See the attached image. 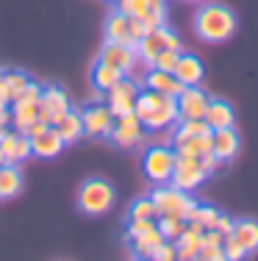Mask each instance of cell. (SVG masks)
I'll return each instance as SVG.
<instances>
[{
  "label": "cell",
  "mask_w": 258,
  "mask_h": 261,
  "mask_svg": "<svg viewBox=\"0 0 258 261\" xmlns=\"http://www.w3.org/2000/svg\"><path fill=\"white\" fill-rule=\"evenodd\" d=\"M72 109V100L61 86L50 84V86H42V97H39V120L47 122V125H56L59 117L67 114Z\"/></svg>",
  "instance_id": "11"
},
{
  "label": "cell",
  "mask_w": 258,
  "mask_h": 261,
  "mask_svg": "<svg viewBox=\"0 0 258 261\" xmlns=\"http://www.w3.org/2000/svg\"><path fill=\"white\" fill-rule=\"evenodd\" d=\"M156 225L167 242L181 239V233L186 231V220H181V217H156Z\"/></svg>",
  "instance_id": "30"
},
{
  "label": "cell",
  "mask_w": 258,
  "mask_h": 261,
  "mask_svg": "<svg viewBox=\"0 0 258 261\" xmlns=\"http://www.w3.org/2000/svg\"><path fill=\"white\" fill-rule=\"evenodd\" d=\"M3 84H6V95H9V103H11V100H17L34 81H31V75L22 70H3Z\"/></svg>",
  "instance_id": "29"
},
{
  "label": "cell",
  "mask_w": 258,
  "mask_h": 261,
  "mask_svg": "<svg viewBox=\"0 0 258 261\" xmlns=\"http://www.w3.org/2000/svg\"><path fill=\"white\" fill-rule=\"evenodd\" d=\"M61 150H64V139L59 136V130L53 125H47L39 136L31 139V156L36 159H56Z\"/></svg>",
  "instance_id": "19"
},
{
  "label": "cell",
  "mask_w": 258,
  "mask_h": 261,
  "mask_svg": "<svg viewBox=\"0 0 258 261\" xmlns=\"http://www.w3.org/2000/svg\"><path fill=\"white\" fill-rule=\"evenodd\" d=\"M233 222H236V220H231V217L219 214V217H217V225H214V228H217V231L222 233V236H231V233H233Z\"/></svg>",
  "instance_id": "37"
},
{
  "label": "cell",
  "mask_w": 258,
  "mask_h": 261,
  "mask_svg": "<svg viewBox=\"0 0 258 261\" xmlns=\"http://www.w3.org/2000/svg\"><path fill=\"white\" fill-rule=\"evenodd\" d=\"M194 34L211 45L228 42L236 34V14L222 3H206L194 14Z\"/></svg>",
  "instance_id": "2"
},
{
  "label": "cell",
  "mask_w": 258,
  "mask_h": 261,
  "mask_svg": "<svg viewBox=\"0 0 258 261\" xmlns=\"http://www.w3.org/2000/svg\"><path fill=\"white\" fill-rule=\"evenodd\" d=\"M9 106V95H6V84H3V70H0V109Z\"/></svg>",
  "instance_id": "38"
},
{
  "label": "cell",
  "mask_w": 258,
  "mask_h": 261,
  "mask_svg": "<svg viewBox=\"0 0 258 261\" xmlns=\"http://www.w3.org/2000/svg\"><path fill=\"white\" fill-rule=\"evenodd\" d=\"M142 84H145V89L161 92V95H169V97H178V95H181V89H183V84H181L175 75H172V72L156 70V67H150V70L145 72Z\"/></svg>",
  "instance_id": "21"
},
{
  "label": "cell",
  "mask_w": 258,
  "mask_h": 261,
  "mask_svg": "<svg viewBox=\"0 0 258 261\" xmlns=\"http://www.w3.org/2000/svg\"><path fill=\"white\" fill-rule=\"evenodd\" d=\"M175 153L178 156H206L211 153V134H175Z\"/></svg>",
  "instance_id": "20"
},
{
  "label": "cell",
  "mask_w": 258,
  "mask_h": 261,
  "mask_svg": "<svg viewBox=\"0 0 258 261\" xmlns=\"http://www.w3.org/2000/svg\"><path fill=\"white\" fill-rule=\"evenodd\" d=\"M206 178H208V172H206V167L200 164V159H194V156H178L169 184L178 186V189H183V192H194L197 186H203Z\"/></svg>",
  "instance_id": "10"
},
{
  "label": "cell",
  "mask_w": 258,
  "mask_h": 261,
  "mask_svg": "<svg viewBox=\"0 0 258 261\" xmlns=\"http://www.w3.org/2000/svg\"><path fill=\"white\" fill-rule=\"evenodd\" d=\"M239 134L233 128H217V130H211V153L217 156L219 161H233L236 159V153H239Z\"/></svg>",
  "instance_id": "17"
},
{
  "label": "cell",
  "mask_w": 258,
  "mask_h": 261,
  "mask_svg": "<svg viewBox=\"0 0 258 261\" xmlns=\"http://www.w3.org/2000/svg\"><path fill=\"white\" fill-rule=\"evenodd\" d=\"M150 258H156V261H172V258H178V253H175V242H167V239H164L161 245H158L156 250L150 253Z\"/></svg>",
  "instance_id": "35"
},
{
  "label": "cell",
  "mask_w": 258,
  "mask_h": 261,
  "mask_svg": "<svg viewBox=\"0 0 258 261\" xmlns=\"http://www.w3.org/2000/svg\"><path fill=\"white\" fill-rule=\"evenodd\" d=\"M197 258L200 261H225V250H222V245H203Z\"/></svg>",
  "instance_id": "36"
},
{
  "label": "cell",
  "mask_w": 258,
  "mask_h": 261,
  "mask_svg": "<svg viewBox=\"0 0 258 261\" xmlns=\"http://www.w3.org/2000/svg\"><path fill=\"white\" fill-rule=\"evenodd\" d=\"M103 36L106 42H122V45H133V36H131V17L122 14L120 9H114L108 14L106 25H103ZM136 47V45H133Z\"/></svg>",
  "instance_id": "23"
},
{
  "label": "cell",
  "mask_w": 258,
  "mask_h": 261,
  "mask_svg": "<svg viewBox=\"0 0 258 261\" xmlns=\"http://www.w3.org/2000/svg\"><path fill=\"white\" fill-rule=\"evenodd\" d=\"M156 217H158V211H156V203L150 197H139L128 208V220H156Z\"/></svg>",
  "instance_id": "31"
},
{
  "label": "cell",
  "mask_w": 258,
  "mask_h": 261,
  "mask_svg": "<svg viewBox=\"0 0 258 261\" xmlns=\"http://www.w3.org/2000/svg\"><path fill=\"white\" fill-rule=\"evenodd\" d=\"M81 120H83V134L86 136H108L117 117L106 103H97V106H86L81 111Z\"/></svg>",
  "instance_id": "15"
},
{
  "label": "cell",
  "mask_w": 258,
  "mask_h": 261,
  "mask_svg": "<svg viewBox=\"0 0 258 261\" xmlns=\"http://www.w3.org/2000/svg\"><path fill=\"white\" fill-rule=\"evenodd\" d=\"M175 161H178V153L175 147H167V145H156L145 153V175L150 178L153 184H169L172 178V170H175Z\"/></svg>",
  "instance_id": "7"
},
{
  "label": "cell",
  "mask_w": 258,
  "mask_h": 261,
  "mask_svg": "<svg viewBox=\"0 0 258 261\" xmlns=\"http://www.w3.org/2000/svg\"><path fill=\"white\" fill-rule=\"evenodd\" d=\"M122 78H125V72L117 70V67H111V64H106V61H100V59H97L95 67H92V86H95L97 92H108L117 81H122Z\"/></svg>",
  "instance_id": "27"
},
{
  "label": "cell",
  "mask_w": 258,
  "mask_h": 261,
  "mask_svg": "<svg viewBox=\"0 0 258 261\" xmlns=\"http://www.w3.org/2000/svg\"><path fill=\"white\" fill-rule=\"evenodd\" d=\"M111 3H117V0H111Z\"/></svg>",
  "instance_id": "41"
},
{
  "label": "cell",
  "mask_w": 258,
  "mask_h": 261,
  "mask_svg": "<svg viewBox=\"0 0 258 261\" xmlns=\"http://www.w3.org/2000/svg\"><path fill=\"white\" fill-rule=\"evenodd\" d=\"M117 9L139 20L147 31L167 25V0H117Z\"/></svg>",
  "instance_id": "5"
},
{
  "label": "cell",
  "mask_w": 258,
  "mask_h": 261,
  "mask_svg": "<svg viewBox=\"0 0 258 261\" xmlns=\"http://www.w3.org/2000/svg\"><path fill=\"white\" fill-rule=\"evenodd\" d=\"M167 47H172V50H183V45H181V39H178V34H175L172 28H167V25L147 31L142 39L136 42L139 59L147 61V64H150V61L156 59V56L161 53V50H167Z\"/></svg>",
  "instance_id": "8"
},
{
  "label": "cell",
  "mask_w": 258,
  "mask_h": 261,
  "mask_svg": "<svg viewBox=\"0 0 258 261\" xmlns=\"http://www.w3.org/2000/svg\"><path fill=\"white\" fill-rule=\"evenodd\" d=\"M125 242L133 247V256L150 258V253L164 242V236H161V231H158L156 220H128Z\"/></svg>",
  "instance_id": "6"
},
{
  "label": "cell",
  "mask_w": 258,
  "mask_h": 261,
  "mask_svg": "<svg viewBox=\"0 0 258 261\" xmlns=\"http://www.w3.org/2000/svg\"><path fill=\"white\" fill-rule=\"evenodd\" d=\"M142 92V84L136 78H122L117 81L111 89L106 92V106L114 111V117H122V114H131L133 106H136V97Z\"/></svg>",
  "instance_id": "9"
},
{
  "label": "cell",
  "mask_w": 258,
  "mask_h": 261,
  "mask_svg": "<svg viewBox=\"0 0 258 261\" xmlns=\"http://www.w3.org/2000/svg\"><path fill=\"white\" fill-rule=\"evenodd\" d=\"M150 200L156 203L158 217H181V220H189V214L194 208V197L172 184H158L153 189Z\"/></svg>",
  "instance_id": "4"
},
{
  "label": "cell",
  "mask_w": 258,
  "mask_h": 261,
  "mask_svg": "<svg viewBox=\"0 0 258 261\" xmlns=\"http://www.w3.org/2000/svg\"><path fill=\"white\" fill-rule=\"evenodd\" d=\"M203 231H206V228H203L200 222H189L186 220V231L181 233V239H175L178 258H183V261L197 258V253H200V247H203Z\"/></svg>",
  "instance_id": "18"
},
{
  "label": "cell",
  "mask_w": 258,
  "mask_h": 261,
  "mask_svg": "<svg viewBox=\"0 0 258 261\" xmlns=\"http://www.w3.org/2000/svg\"><path fill=\"white\" fill-rule=\"evenodd\" d=\"M145 130L147 128L142 125V120L131 111V114H122L114 120V128H111V134H108V139L120 147H139L145 139Z\"/></svg>",
  "instance_id": "12"
},
{
  "label": "cell",
  "mask_w": 258,
  "mask_h": 261,
  "mask_svg": "<svg viewBox=\"0 0 258 261\" xmlns=\"http://www.w3.org/2000/svg\"><path fill=\"white\" fill-rule=\"evenodd\" d=\"M9 125H11V111L6 106V109H0V128H9Z\"/></svg>",
  "instance_id": "39"
},
{
  "label": "cell",
  "mask_w": 258,
  "mask_h": 261,
  "mask_svg": "<svg viewBox=\"0 0 258 261\" xmlns=\"http://www.w3.org/2000/svg\"><path fill=\"white\" fill-rule=\"evenodd\" d=\"M189 3H200V0H189Z\"/></svg>",
  "instance_id": "40"
},
{
  "label": "cell",
  "mask_w": 258,
  "mask_h": 261,
  "mask_svg": "<svg viewBox=\"0 0 258 261\" xmlns=\"http://www.w3.org/2000/svg\"><path fill=\"white\" fill-rule=\"evenodd\" d=\"M59 130V136L64 139V145H72V142H78L83 134V120H81V111H75V109H70L67 114H61L59 117V122L53 125Z\"/></svg>",
  "instance_id": "26"
},
{
  "label": "cell",
  "mask_w": 258,
  "mask_h": 261,
  "mask_svg": "<svg viewBox=\"0 0 258 261\" xmlns=\"http://www.w3.org/2000/svg\"><path fill=\"white\" fill-rule=\"evenodd\" d=\"M114 200H117V192L106 178H86L81 189H78V208L89 217L108 214L114 208Z\"/></svg>",
  "instance_id": "3"
},
{
  "label": "cell",
  "mask_w": 258,
  "mask_h": 261,
  "mask_svg": "<svg viewBox=\"0 0 258 261\" xmlns=\"http://www.w3.org/2000/svg\"><path fill=\"white\" fill-rule=\"evenodd\" d=\"M0 150H3V164H22L31 156V136L14 128H0Z\"/></svg>",
  "instance_id": "14"
},
{
  "label": "cell",
  "mask_w": 258,
  "mask_h": 261,
  "mask_svg": "<svg viewBox=\"0 0 258 261\" xmlns=\"http://www.w3.org/2000/svg\"><path fill=\"white\" fill-rule=\"evenodd\" d=\"M181 53H183V50H172V47H167V50H161V53L156 56V59L150 61V67L172 72V70H175V64H178V59H181Z\"/></svg>",
  "instance_id": "33"
},
{
  "label": "cell",
  "mask_w": 258,
  "mask_h": 261,
  "mask_svg": "<svg viewBox=\"0 0 258 261\" xmlns=\"http://www.w3.org/2000/svg\"><path fill=\"white\" fill-rule=\"evenodd\" d=\"M203 120L208 122V128L217 130V128H233V122H236V114H233V109L225 100H208V109L206 114H203Z\"/></svg>",
  "instance_id": "24"
},
{
  "label": "cell",
  "mask_w": 258,
  "mask_h": 261,
  "mask_svg": "<svg viewBox=\"0 0 258 261\" xmlns=\"http://www.w3.org/2000/svg\"><path fill=\"white\" fill-rule=\"evenodd\" d=\"M233 239L244 247V253H255L258 250V222L255 220H239L233 222Z\"/></svg>",
  "instance_id": "28"
},
{
  "label": "cell",
  "mask_w": 258,
  "mask_h": 261,
  "mask_svg": "<svg viewBox=\"0 0 258 261\" xmlns=\"http://www.w3.org/2000/svg\"><path fill=\"white\" fill-rule=\"evenodd\" d=\"M22 170L20 164H0V200L17 197L22 192Z\"/></svg>",
  "instance_id": "25"
},
{
  "label": "cell",
  "mask_w": 258,
  "mask_h": 261,
  "mask_svg": "<svg viewBox=\"0 0 258 261\" xmlns=\"http://www.w3.org/2000/svg\"><path fill=\"white\" fill-rule=\"evenodd\" d=\"M100 61H106V64L117 67V70H122L128 75V72L133 70V64L139 61V53L133 45H122V42H103L100 47V56H97Z\"/></svg>",
  "instance_id": "16"
},
{
  "label": "cell",
  "mask_w": 258,
  "mask_h": 261,
  "mask_svg": "<svg viewBox=\"0 0 258 261\" xmlns=\"http://www.w3.org/2000/svg\"><path fill=\"white\" fill-rule=\"evenodd\" d=\"M217 217H219V211L214 206H197V203H194L192 214H189V222H200V225L208 231V228L217 225Z\"/></svg>",
  "instance_id": "32"
},
{
  "label": "cell",
  "mask_w": 258,
  "mask_h": 261,
  "mask_svg": "<svg viewBox=\"0 0 258 261\" xmlns=\"http://www.w3.org/2000/svg\"><path fill=\"white\" fill-rule=\"evenodd\" d=\"M133 114L142 120V125L147 130H167L172 125H178V103L175 97L161 95V92L145 89L139 92Z\"/></svg>",
  "instance_id": "1"
},
{
  "label": "cell",
  "mask_w": 258,
  "mask_h": 261,
  "mask_svg": "<svg viewBox=\"0 0 258 261\" xmlns=\"http://www.w3.org/2000/svg\"><path fill=\"white\" fill-rule=\"evenodd\" d=\"M172 75L181 81L183 86H197V84H203L206 67H203V61L197 59V56L181 53V59H178V64H175V70H172Z\"/></svg>",
  "instance_id": "22"
},
{
  "label": "cell",
  "mask_w": 258,
  "mask_h": 261,
  "mask_svg": "<svg viewBox=\"0 0 258 261\" xmlns=\"http://www.w3.org/2000/svg\"><path fill=\"white\" fill-rule=\"evenodd\" d=\"M222 250H225V258H228V261H242L244 256H247V253H244V247L239 245L233 236H225V239H222Z\"/></svg>",
  "instance_id": "34"
},
{
  "label": "cell",
  "mask_w": 258,
  "mask_h": 261,
  "mask_svg": "<svg viewBox=\"0 0 258 261\" xmlns=\"http://www.w3.org/2000/svg\"><path fill=\"white\" fill-rule=\"evenodd\" d=\"M208 92L203 89V86H183L181 95L175 97L178 103V120H200L203 114H206L208 109Z\"/></svg>",
  "instance_id": "13"
}]
</instances>
